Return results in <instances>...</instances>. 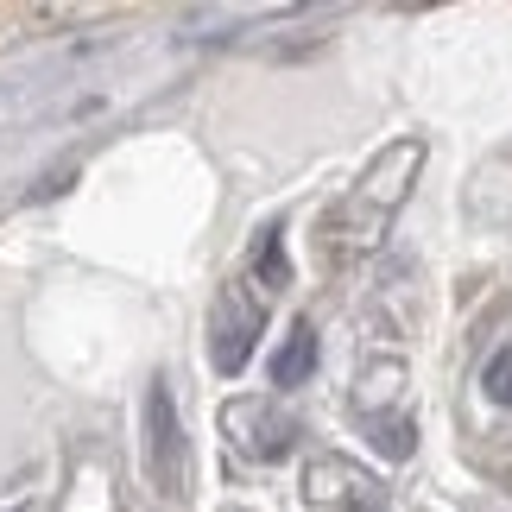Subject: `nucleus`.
Returning <instances> with one entry per match:
<instances>
[{
    "mask_svg": "<svg viewBox=\"0 0 512 512\" xmlns=\"http://www.w3.org/2000/svg\"><path fill=\"white\" fill-rule=\"evenodd\" d=\"M253 266H260V279L279 291V285H291V260H285V241H279V228H266L260 234V253H253Z\"/></svg>",
    "mask_w": 512,
    "mask_h": 512,
    "instance_id": "obj_5",
    "label": "nucleus"
},
{
    "mask_svg": "<svg viewBox=\"0 0 512 512\" xmlns=\"http://www.w3.org/2000/svg\"><path fill=\"white\" fill-rule=\"evenodd\" d=\"M380 449L392 462H405L411 456V424H380Z\"/></svg>",
    "mask_w": 512,
    "mask_h": 512,
    "instance_id": "obj_7",
    "label": "nucleus"
},
{
    "mask_svg": "<svg viewBox=\"0 0 512 512\" xmlns=\"http://www.w3.org/2000/svg\"><path fill=\"white\" fill-rule=\"evenodd\" d=\"M481 386H487V399H494V405H506V411H512V348H500L494 361H487Z\"/></svg>",
    "mask_w": 512,
    "mask_h": 512,
    "instance_id": "obj_6",
    "label": "nucleus"
},
{
    "mask_svg": "<svg viewBox=\"0 0 512 512\" xmlns=\"http://www.w3.org/2000/svg\"><path fill=\"white\" fill-rule=\"evenodd\" d=\"M418 165H424V140H399V146H386L380 159H373V171L361 177V190H354V203H348V215H354V241H373V228L386 222L392 209L405 203V190H411V177H418Z\"/></svg>",
    "mask_w": 512,
    "mask_h": 512,
    "instance_id": "obj_1",
    "label": "nucleus"
},
{
    "mask_svg": "<svg viewBox=\"0 0 512 512\" xmlns=\"http://www.w3.org/2000/svg\"><path fill=\"white\" fill-rule=\"evenodd\" d=\"M310 373H317V329H310V323H291L285 348L272 354V386H304Z\"/></svg>",
    "mask_w": 512,
    "mask_h": 512,
    "instance_id": "obj_4",
    "label": "nucleus"
},
{
    "mask_svg": "<svg viewBox=\"0 0 512 512\" xmlns=\"http://www.w3.org/2000/svg\"><path fill=\"white\" fill-rule=\"evenodd\" d=\"M146 449H152V481L165 494H177L184 487V430H177V405H171L165 380L146 392Z\"/></svg>",
    "mask_w": 512,
    "mask_h": 512,
    "instance_id": "obj_2",
    "label": "nucleus"
},
{
    "mask_svg": "<svg viewBox=\"0 0 512 512\" xmlns=\"http://www.w3.org/2000/svg\"><path fill=\"white\" fill-rule=\"evenodd\" d=\"M253 336H260V304H253L241 285H228L222 304H215V367L241 373L247 354H253Z\"/></svg>",
    "mask_w": 512,
    "mask_h": 512,
    "instance_id": "obj_3",
    "label": "nucleus"
}]
</instances>
